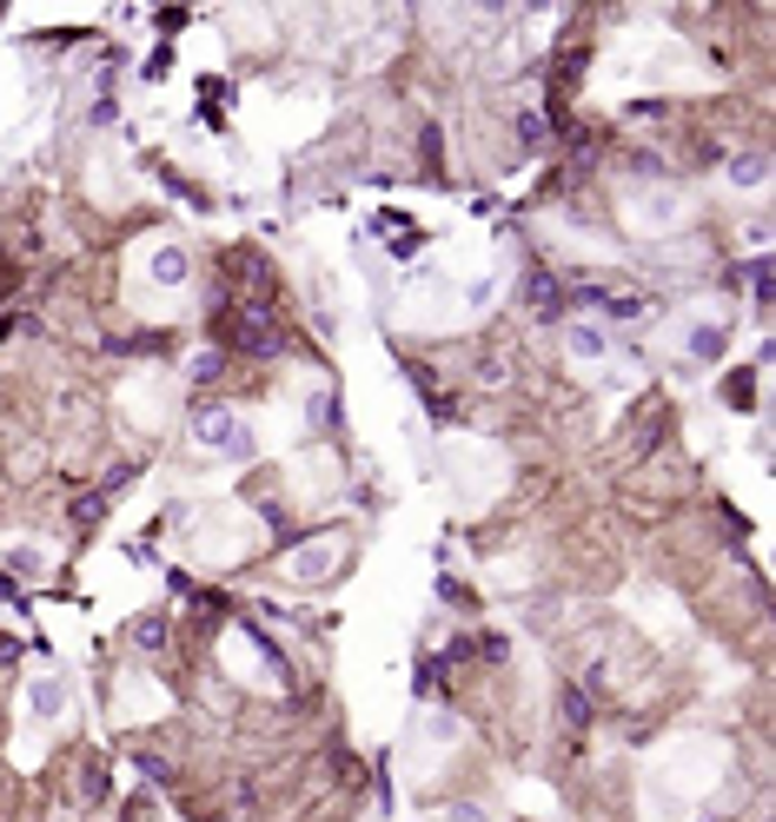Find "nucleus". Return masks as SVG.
Masks as SVG:
<instances>
[{
	"mask_svg": "<svg viewBox=\"0 0 776 822\" xmlns=\"http://www.w3.org/2000/svg\"><path fill=\"white\" fill-rule=\"evenodd\" d=\"M564 352H571L577 365H604V359H611V339H604V333H597V325H584V318H571V325H564Z\"/></svg>",
	"mask_w": 776,
	"mask_h": 822,
	"instance_id": "9b49d317",
	"label": "nucleus"
},
{
	"mask_svg": "<svg viewBox=\"0 0 776 822\" xmlns=\"http://www.w3.org/2000/svg\"><path fill=\"white\" fill-rule=\"evenodd\" d=\"M458 744V723L452 716H418V757H405V776H431Z\"/></svg>",
	"mask_w": 776,
	"mask_h": 822,
	"instance_id": "39448f33",
	"label": "nucleus"
},
{
	"mask_svg": "<svg viewBox=\"0 0 776 822\" xmlns=\"http://www.w3.org/2000/svg\"><path fill=\"white\" fill-rule=\"evenodd\" d=\"M187 372H193V378H200V385H206V378H219V352H200V359H193V365H187Z\"/></svg>",
	"mask_w": 776,
	"mask_h": 822,
	"instance_id": "dca6fc26",
	"label": "nucleus"
},
{
	"mask_svg": "<svg viewBox=\"0 0 776 822\" xmlns=\"http://www.w3.org/2000/svg\"><path fill=\"white\" fill-rule=\"evenodd\" d=\"M193 286V253L180 239H153V245H140L133 253V299L146 305V299H180Z\"/></svg>",
	"mask_w": 776,
	"mask_h": 822,
	"instance_id": "f257e3e1",
	"label": "nucleus"
},
{
	"mask_svg": "<svg viewBox=\"0 0 776 822\" xmlns=\"http://www.w3.org/2000/svg\"><path fill=\"white\" fill-rule=\"evenodd\" d=\"M8 564H14V570H40V564H47V551H34V544H21V551H8Z\"/></svg>",
	"mask_w": 776,
	"mask_h": 822,
	"instance_id": "2eb2a0df",
	"label": "nucleus"
},
{
	"mask_svg": "<svg viewBox=\"0 0 776 822\" xmlns=\"http://www.w3.org/2000/svg\"><path fill=\"white\" fill-rule=\"evenodd\" d=\"M127 411H146V419H159V411H166V391H159V385H153V391L127 385Z\"/></svg>",
	"mask_w": 776,
	"mask_h": 822,
	"instance_id": "ddd939ff",
	"label": "nucleus"
},
{
	"mask_svg": "<svg viewBox=\"0 0 776 822\" xmlns=\"http://www.w3.org/2000/svg\"><path fill=\"white\" fill-rule=\"evenodd\" d=\"M724 346H730V318H717V312H697V318L683 325V352H690V359H717Z\"/></svg>",
	"mask_w": 776,
	"mask_h": 822,
	"instance_id": "9d476101",
	"label": "nucleus"
},
{
	"mask_svg": "<svg viewBox=\"0 0 776 822\" xmlns=\"http://www.w3.org/2000/svg\"><path fill=\"white\" fill-rule=\"evenodd\" d=\"M67 710H73V697H67V677L40 670V677L27 684V716H34V723H60Z\"/></svg>",
	"mask_w": 776,
	"mask_h": 822,
	"instance_id": "1a4fd4ad",
	"label": "nucleus"
},
{
	"mask_svg": "<svg viewBox=\"0 0 776 822\" xmlns=\"http://www.w3.org/2000/svg\"><path fill=\"white\" fill-rule=\"evenodd\" d=\"M338 557H345L338 537H312V544H299V551L286 557V578H293V584H325L332 570H338Z\"/></svg>",
	"mask_w": 776,
	"mask_h": 822,
	"instance_id": "423d86ee",
	"label": "nucleus"
},
{
	"mask_svg": "<svg viewBox=\"0 0 776 822\" xmlns=\"http://www.w3.org/2000/svg\"><path fill=\"white\" fill-rule=\"evenodd\" d=\"M724 180H730L737 193H756V186L769 180V159H763V153H743V159H730V173H724Z\"/></svg>",
	"mask_w": 776,
	"mask_h": 822,
	"instance_id": "f8f14e48",
	"label": "nucleus"
},
{
	"mask_svg": "<svg viewBox=\"0 0 776 822\" xmlns=\"http://www.w3.org/2000/svg\"><path fill=\"white\" fill-rule=\"evenodd\" d=\"M252 425L239 419L232 404H206V411H193V451H206V458H252Z\"/></svg>",
	"mask_w": 776,
	"mask_h": 822,
	"instance_id": "7ed1b4c3",
	"label": "nucleus"
},
{
	"mask_svg": "<svg viewBox=\"0 0 776 822\" xmlns=\"http://www.w3.org/2000/svg\"><path fill=\"white\" fill-rule=\"evenodd\" d=\"M159 710H166L159 684L140 677V670H127V677H120V703H114V716H120V723H140V716H159Z\"/></svg>",
	"mask_w": 776,
	"mask_h": 822,
	"instance_id": "0eeeda50",
	"label": "nucleus"
},
{
	"mask_svg": "<svg viewBox=\"0 0 776 822\" xmlns=\"http://www.w3.org/2000/svg\"><path fill=\"white\" fill-rule=\"evenodd\" d=\"M252 518L246 511H232V505H206L200 518H193V531H187V544H193V557L200 564H232V557H246L252 551Z\"/></svg>",
	"mask_w": 776,
	"mask_h": 822,
	"instance_id": "f03ea898",
	"label": "nucleus"
},
{
	"mask_svg": "<svg viewBox=\"0 0 776 822\" xmlns=\"http://www.w3.org/2000/svg\"><path fill=\"white\" fill-rule=\"evenodd\" d=\"M690 219V200L677 193V186H637V193H624V226L631 232H677Z\"/></svg>",
	"mask_w": 776,
	"mask_h": 822,
	"instance_id": "20e7f679",
	"label": "nucleus"
},
{
	"mask_svg": "<svg viewBox=\"0 0 776 822\" xmlns=\"http://www.w3.org/2000/svg\"><path fill=\"white\" fill-rule=\"evenodd\" d=\"M445 822H491V809L465 796V802H452V809H445Z\"/></svg>",
	"mask_w": 776,
	"mask_h": 822,
	"instance_id": "4468645a",
	"label": "nucleus"
},
{
	"mask_svg": "<svg viewBox=\"0 0 776 822\" xmlns=\"http://www.w3.org/2000/svg\"><path fill=\"white\" fill-rule=\"evenodd\" d=\"M232 670L239 677H259V684H279L286 670L266 656V643H259V630H232Z\"/></svg>",
	"mask_w": 776,
	"mask_h": 822,
	"instance_id": "6e6552de",
	"label": "nucleus"
}]
</instances>
